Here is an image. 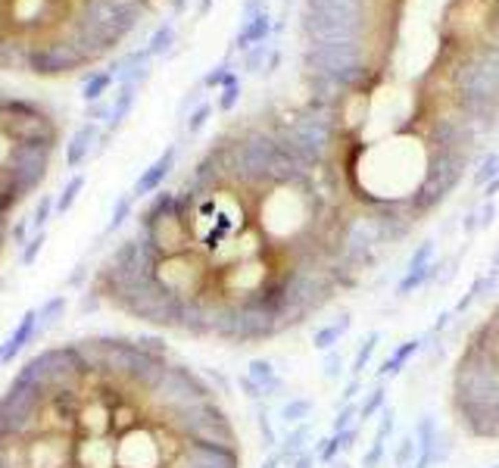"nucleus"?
Masks as SVG:
<instances>
[{
	"mask_svg": "<svg viewBox=\"0 0 499 468\" xmlns=\"http://www.w3.org/2000/svg\"><path fill=\"white\" fill-rule=\"evenodd\" d=\"M172 3H175V10H184V7H188V0H172Z\"/></svg>",
	"mask_w": 499,
	"mask_h": 468,
	"instance_id": "ea45409f",
	"label": "nucleus"
},
{
	"mask_svg": "<svg viewBox=\"0 0 499 468\" xmlns=\"http://www.w3.org/2000/svg\"><path fill=\"white\" fill-rule=\"evenodd\" d=\"M384 406H387V384L378 381V384L362 397V403H359V425H362V421H375Z\"/></svg>",
	"mask_w": 499,
	"mask_h": 468,
	"instance_id": "9d476101",
	"label": "nucleus"
},
{
	"mask_svg": "<svg viewBox=\"0 0 499 468\" xmlns=\"http://www.w3.org/2000/svg\"><path fill=\"white\" fill-rule=\"evenodd\" d=\"M131 200H135V197L129 194V197H122L119 203H115V212H113V222H109V231H115L122 222H125V219H129V212H131Z\"/></svg>",
	"mask_w": 499,
	"mask_h": 468,
	"instance_id": "c85d7f7f",
	"label": "nucleus"
},
{
	"mask_svg": "<svg viewBox=\"0 0 499 468\" xmlns=\"http://www.w3.org/2000/svg\"><path fill=\"white\" fill-rule=\"evenodd\" d=\"M415 456H419V443H415V437L403 434L397 441V449H393V465H397V468H409L412 462H415Z\"/></svg>",
	"mask_w": 499,
	"mask_h": 468,
	"instance_id": "f3484780",
	"label": "nucleus"
},
{
	"mask_svg": "<svg viewBox=\"0 0 499 468\" xmlns=\"http://www.w3.org/2000/svg\"><path fill=\"white\" fill-rule=\"evenodd\" d=\"M172 166H175V147L166 150V153H162L159 159H156V163L150 166V169L144 172L141 178H137L135 190H131V197H147V194H156V190L162 188V181L169 178Z\"/></svg>",
	"mask_w": 499,
	"mask_h": 468,
	"instance_id": "39448f33",
	"label": "nucleus"
},
{
	"mask_svg": "<svg viewBox=\"0 0 499 468\" xmlns=\"http://www.w3.org/2000/svg\"><path fill=\"white\" fill-rule=\"evenodd\" d=\"M353 328V315L350 312H344L337 322H328V325L315 328V334H312V344H315V350H322V353H331V350H337V344L346 337V331Z\"/></svg>",
	"mask_w": 499,
	"mask_h": 468,
	"instance_id": "423d86ee",
	"label": "nucleus"
},
{
	"mask_svg": "<svg viewBox=\"0 0 499 468\" xmlns=\"http://www.w3.org/2000/svg\"><path fill=\"white\" fill-rule=\"evenodd\" d=\"M452 319H456V315H452V309L440 312V315H437V322H434V325H431V331H428V334H431V337H434V334H443L446 328L452 325Z\"/></svg>",
	"mask_w": 499,
	"mask_h": 468,
	"instance_id": "2f4dec72",
	"label": "nucleus"
},
{
	"mask_svg": "<svg viewBox=\"0 0 499 468\" xmlns=\"http://www.w3.org/2000/svg\"><path fill=\"white\" fill-rule=\"evenodd\" d=\"M440 269H443V263H437V259H434L431 265H425V269H406V275L399 278V285H397V297L399 300L412 297V293L419 291V287H425L428 281L437 278Z\"/></svg>",
	"mask_w": 499,
	"mask_h": 468,
	"instance_id": "6e6552de",
	"label": "nucleus"
},
{
	"mask_svg": "<svg viewBox=\"0 0 499 468\" xmlns=\"http://www.w3.org/2000/svg\"><path fill=\"white\" fill-rule=\"evenodd\" d=\"M210 115H212V107H210V103H200V107L194 109V115L188 119V131H190V135H197L203 125L210 122Z\"/></svg>",
	"mask_w": 499,
	"mask_h": 468,
	"instance_id": "bb28decb",
	"label": "nucleus"
},
{
	"mask_svg": "<svg viewBox=\"0 0 499 468\" xmlns=\"http://www.w3.org/2000/svg\"><path fill=\"white\" fill-rule=\"evenodd\" d=\"M496 281H499V271H484V275H478L474 278V285L468 287V293H472V300L474 303H487L490 300V293L496 291Z\"/></svg>",
	"mask_w": 499,
	"mask_h": 468,
	"instance_id": "dca6fc26",
	"label": "nucleus"
},
{
	"mask_svg": "<svg viewBox=\"0 0 499 468\" xmlns=\"http://www.w3.org/2000/svg\"><path fill=\"white\" fill-rule=\"evenodd\" d=\"M328 468H353V465H350V462H346V459H344V456H340V459H334V462H331V465H328Z\"/></svg>",
	"mask_w": 499,
	"mask_h": 468,
	"instance_id": "e433bc0d",
	"label": "nucleus"
},
{
	"mask_svg": "<svg viewBox=\"0 0 499 468\" xmlns=\"http://www.w3.org/2000/svg\"><path fill=\"white\" fill-rule=\"evenodd\" d=\"M237 97H241V88H237V78L231 75L228 82H225V91H222V100H219V109H225V113H231V107L237 103Z\"/></svg>",
	"mask_w": 499,
	"mask_h": 468,
	"instance_id": "cd10ccee",
	"label": "nucleus"
},
{
	"mask_svg": "<svg viewBox=\"0 0 499 468\" xmlns=\"http://www.w3.org/2000/svg\"><path fill=\"white\" fill-rule=\"evenodd\" d=\"M265 38H269V16H265V13H256V16H250L247 25H243V32L237 34V47H241V50H250L253 44H263Z\"/></svg>",
	"mask_w": 499,
	"mask_h": 468,
	"instance_id": "1a4fd4ad",
	"label": "nucleus"
},
{
	"mask_svg": "<svg viewBox=\"0 0 499 468\" xmlns=\"http://www.w3.org/2000/svg\"><path fill=\"white\" fill-rule=\"evenodd\" d=\"M54 200L50 197H41V203H38V210H34V216H32V231L38 234V231H44V225H47V219H50V210H54Z\"/></svg>",
	"mask_w": 499,
	"mask_h": 468,
	"instance_id": "393cba45",
	"label": "nucleus"
},
{
	"mask_svg": "<svg viewBox=\"0 0 499 468\" xmlns=\"http://www.w3.org/2000/svg\"><path fill=\"white\" fill-rule=\"evenodd\" d=\"M490 468H499V465H490Z\"/></svg>",
	"mask_w": 499,
	"mask_h": 468,
	"instance_id": "a19ab883",
	"label": "nucleus"
},
{
	"mask_svg": "<svg viewBox=\"0 0 499 468\" xmlns=\"http://www.w3.org/2000/svg\"><path fill=\"white\" fill-rule=\"evenodd\" d=\"M462 228H465L468 234H472V231H478V212H468L465 222H462Z\"/></svg>",
	"mask_w": 499,
	"mask_h": 468,
	"instance_id": "f704fd0d",
	"label": "nucleus"
},
{
	"mask_svg": "<svg viewBox=\"0 0 499 468\" xmlns=\"http://www.w3.org/2000/svg\"><path fill=\"white\" fill-rule=\"evenodd\" d=\"M34 328H38V309H32V312H25V315H22V325L13 331V337L7 340V346H0V362L16 359V353H19L22 346L32 344Z\"/></svg>",
	"mask_w": 499,
	"mask_h": 468,
	"instance_id": "0eeeda50",
	"label": "nucleus"
},
{
	"mask_svg": "<svg viewBox=\"0 0 499 468\" xmlns=\"http://www.w3.org/2000/svg\"><path fill=\"white\" fill-rule=\"evenodd\" d=\"M431 263H434V241H421V244L415 247V253H412L406 269H425V265H431Z\"/></svg>",
	"mask_w": 499,
	"mask_h": 468,
	"instance_id": "4be33fe9",
	"label": "nucleus"
},
{
	"mask_svg": "<svg viewBox=\"0 0 499 468\" xmlns=\"http://www.w3.org/2000/svg\"><path fill=\"white\" fill-rule=\"evenodd\" d=\"M312 409H315V403H312L309 397H293L290 403H284L281 406V421L284 425H290V427L303 425V421L312 415Z\"/></svg>",
	"mask_w": 499,
	"mask_h": 468,
	"instance_id": "ddd939ff",
	"label": "nucleus"
},
{
	"mask_svg": "<svg viewBox=\"0 0 499 468\" xmlns=\"http://www.w3.org/2000/svg\"><path fill=\"white\" fill-rule=\"evenodd\" d=\"M493 219H496V206L487 200V203L480 206V212H478V228H487V225H493Z\"/></svg>",
	"mask_w": 499,
	"mask_h": 468,
	"instance_id": "473e14b6",
	"label": "nucleus"
},
{
	"mask_svg": "<svg viewBox=\"0 0 499 468\" xmlns=\"http://www.w3.org/2000/svg\"><path fill=\"white\" fill-rule=\"evenodd\" d=\"M172 44H175V28H172L169 22H162V25L156 28L153 34H150L147 54H150V56H166V54L172 50Z\"/></svg>",
	"mask_w": 499,
	"mask_h": 468,
	"instance_id": "2eb2a0df",
	"label": "nucleus"
},
{
	"mask_svg": "<svg viewBox=\"0 0 499 468\" xmlns=\"http://www.w3.org/2000/svg\"><path fill=\"white\" fill-rule=\"evenodd\" d=\"M344 375V356H340V350H331V353H324V378L334 381Z\"/></svg>",
	"mask_w": 499,
	"mask_h": 468,
	"instance_id": "a878e982",
	"label": "nucleus"
},
{
	"mask_svg": "<svg viewBox=\"0 0 499 468\" xmlns=\"http://www.w3.org/2000/svg\"><path fill=\"white\" fill-rule=\"evenodd\" d=\"M41 244H44V231H38V234H34V238L25 244V253H22V265L34 263V256L41 253Z\"/></svg>",
	"mask_w": 499,
	"mask_h": 468,
	"instance_id": "c756f323",
	"label": "nucleus"
},
{
	"mask_svg": "<svg viewBox=\"0 0 499 468\" xmlns=\"http://www.w3.org/2000/svg\"><path fill=\"white\" fill-rule=\"evenodd\" d=\"M278 465H281V456H271V459H269V462H265V465H263V468H278Z\"/></svg>",
	"mask_w": 499,
	"mask_h": 468,
	"instance_id": "4c0bfd02",
	"label": "nucleus"
},
{
	"mask_svg": "<svg viewBox=\"0 0 499 468\" xmlns=\"http://www.w3.org/2000/svg\"><path fill=\"white\" fill-rule=\"evenodd\" d=\"M109 135H100V129H97V122H85L78 131L72 135V141L66 144V166L69 169H78L85 159H88L91 153H94L100 144L97 141H107Z\"/></svg>",
	"mask_w": 499,
	"mask_h": 468,
	"instance_id": "7ed1b4c3",
	"label": "nucleus"
},
{
	"mask_svg": "<svg viewBox=\"0 0 499 468\" xmlns=\"http://www.w3.org/2000/svg\"><path fill=\"white\" fill-rule=\"evenodd\" d=\"M362 390H365V384H362V378H353V381H350V384H346V387H344V390H340V406H344V403H353V400H356V397H359V394H362Z\"/></svg>",
	"mask_w": 499,
	"mask_h": 468,
	"instance_id": "7c9ffc66",
	"label": "nucleus"
},
{
	"mask_svg": "<svg viewBox=\"0 0 499 468\" xmlns=\"http://www.w3.org/2000/svg\"><path fill=\"white\" fill-rule=\"evenodd\" d=\"M359 425V403H344V406L337 409V415H334V421H331V431H346V427Z\"/></svg>",
	"mask_w": 499,
	"mask_h": 468,
	"instance_id": "aec40b11",
	"label": "nucleus"
},
{
	"mask_svg": "<svg viewBox=\"0 0 499 468\" xmlns=\"http://www.w3.org/2000/svg\"><path fill=\"white\" fill-rule=\"evenodd\" d=\"M490 269H493V271H499V250L493 253V263H490Z\"/></svg>",
	"mask_w": 499,
	"mask_h": 468,
	"instance_id": "58836bf2",
	"label": "nucleus"
},
{
	"mask_svg": "<svg viewBox=\"0 0 499 468\" xmlns=\"http://www.w3.org/2000/svg\"><path fill=\"white\" fill-rule=\"evenodd\" d=\"M222 390L156 334L34 350L0 387V468H241Z\"/></svg>",
	"mask_w": 499,
	"mask_h": 468,
	"instance_id": "f257e3e1",
	"label": "nucleus"
},
{
	"mask_svg": "<svg viewBox=\"0 0 499 468\" xmlns=\"http://www.w3.org/2000/svg\"><path fill=\"white\" fill-rule=\"evenodd\" d=\"M113 78L115 75L109 72H91V75H85V88H81V94H85V100L88 103H97V100H103L107 97V91H109V85H113Z\"/></svg>",
	"mask_w": 499,
	"mask_h": 468,
	"instance_id": "4468645a",
	"label": "nucleus"
},
{
	"mask_svg": "<svg viewBox=\"0 0 499 468\" xmlns=\"http://www.w3.org/2000/svg\"><path fill=\"white\" fill-rule=\"evenodd\" d=\"M393 427H397V409L387 403V406L378 412V427H375V437H371V441L387 443V437L393 434Z\"/></svg>",
	"mask_w": 499,
	"mask_h": 468,
	"instance_id": "6ab92c4d",
	"label": "nucleus"
},
{
	"mask_svg": "<svg viewBox=\"0 0 499 468\" xmlns=\"http://www.w3.org/2000/svg\"><path fill=\"white\" fill-rule=\"evenodd\" d=\"M378 344H381V331H368L362 337L356 356H353V366H350L353 378H362V372L368 368V362H371V356H375V350H378Z\"/></svg>",
	"mask_w": 499,
	"mask_h": 468,
	"instance_id": "f8f14e48",
	"label": "nucleus"
},
{
	"mask_svg": "<svg viewBox=\"0 0 499 468\" xmlns=\"http://www.w3.org/2000/svg\"><path fill=\"white\" fill-rule=\"evenodd\" d=\"M81 188H85V175H75V178H69V184L63 188V194H60V200H56V206L54 210L60 212V216H66L69 210H72V203H75V197L81 194Z\"/></svg>",
	"mask_w": 499,
	"mask_h": 468,
	"instance_id": "a211bd4d",
	"label": "nucleus"
},
{
	"mask_svg": "<svg viewBox=\"0 0 499 468\" xmlns=\"http://www.w3.org/2000/svg\"><path fill=\"white\" fill-rule=\"evenodd\" d=\"M384 459H387V443L371 441L368 449H365V456H362V468H381Z\"/></svg>",
	"mask_w": 499,
	"mask_h": 468,
	"instance_id": "5701e85b",
	"label": "nucleus"
},
{
	"mask_svg": "<svg viewBox=\"0 0 499 468\" xmlns=\"http://www.w3.org/2000/svg\"><path fill=\"white\" fill-rule=\"evenodd\" d=\"M315 465H318V459H315V453H309V449L300 453L297 459H290V468H315Z\"/></svg>",
	"mask_w": 499,
	"mask_h": 468,
	"instance_id": "72a5a7b5",
	"label": "nucleus"
},
{
	"mask_svg": "<svg viewBox=\"0 0 499 468\" xmlns=\"http://www.w3.org/2000/svg\"><path fill=\"white\" fill-rule=\"evenodd\" d=\"M496 190H499V178H493V181H490V184H487V188H484V197L490 200L493 194H496Z\"/></svg>",
	"mask_w": 499,
	"mask_h": 468,
	"instance_id": "c9c22d12",
	"label": "nucleus"
},
{
	"mask_svg": "<svg viewBox=\"0 0 499 468\" xmlns=\"http://www.w3.org/2000/svg\"><path fill=\"white\" fill-rule=\"evenodd\" d=\"M135 97H137L135 85H122V88H119V97L113 100V109H109V131H115L122 122H125L129 109L135 107ZM109 131H107V135H109Z\"/></svg>",
	"mask_w": 499,
	"mask_h": 468,
	"instance_id": "9b49d317",
	"label": "nucleus"
},
{
	"mask_svg": "<svg viewBox=\"0 0 499 468\" xmlns=\"http://www.w3.org/2000/svg\"><path fill=\"white\" fill-rule=\"evenodd\" d=\"M421 350H425V337H409V340H403V344H397L393 346V353L387 356V359L378 366V372H375L378 375V381L397 378V375L409 366V359H415Z\"/></svg>",
	"mask_w": 499,
	"mask_h": 468,
	"instance_id": "20e7f679",
	"label": "nucleus"
},
{
	"mask_svg": "<svg viewBox=\"0 0 499 468\" xmlns=\"http://www.w3.org/2000/svg\"><path fill=\"white\" fill-rule=\"evenodd\" d=\"M54 156V144L22 141L0 113V265L13 244L16 212L50 175Z\"/></svg>",
	"mask_w": 499,
	"mask_h": 468,
	"instance_id": "f03ea898",
	"label": "nucleus"
},
{
	"mask_svg": "<svg viewBox=\"0 0 499 468\" xmlns=\"http://www.w3.org/2000/svg\"><path fill=\"white\" fill-rule=\"evenodd\" d=\"M315 459L322 462V465H331L334 459H340V441H337V434H328V437H322V441L315 443Z\"/></svg>",
	"mask_w": 499,
	"mask_h": 468,
	"instance_id": "412c9836",
	"label": "nucleus"
},
{
	"mask_svg": "<svg viewBox=\"0 0 499 468\" xmlns=\"http://www.w3.org/2000/svg\"><path fill=\"white\" fill-rule=\"evenodd\" d=\"M493 178H499V153H490L484 163H480V169H478V175H474V181L487 184V181H493Z\"/></svg>",
	"mask_w": 499,
	"mask_h": 468,
	"instance_id": "b1692460",
	"label": "nucleus"
}]
</instances>
